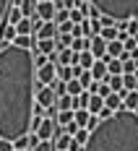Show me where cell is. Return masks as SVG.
Returning <instances> with one entry per match:
<instances>
[{
    "mask_svg": "<svg viewBox=\"0 0 138 151\" xmlns=\"http://www.w3.org/2000/svg\"><path fill=\"white\" fill-rule=\"evenodd\" d=\"M34 52L16 45L0 47V138L31 133L34 107Z\"/></svg>",
    "mask_w": 138,
    "mask_h": 151,
    "instance_id": "1",
    "label": "cell"
},
{
    "mask_svg": "<svg viewBox=\"0 0 138 151\" xmlns=\"http://www.w3.org/2000/svg\"><path fill=\"white\" fill-rule=\"evenodd\" d=\"M83 151H138V115L120 109L102 120L89 133Z\"/></svg>",
    "mask_w": 138,
    "mask_h": 151,
    "instance_id": "2",
    "label": "cell"
},
{
    "mask_svg": "<svg viewBox=\"0 0 138 151\" xmlns=\"http://www.w3.org/2000/svg\"><path fill=\"white\" fill-rule=\"evenodd\" d=\"M94 8L107 18L115 21H128L138 16V0H89Z\"/></svg>",
    "mask_w": 138,
    "mask_h": 151,
    "instance_id": "3",
    "label": "cell"
},
{
    "mask_svg": "<svg viewBox=\"0 0 138 151\" xmlns=\"http://www.w3.org/2000/svg\"><path fill=\"white\" fill-rule=\"evenodd\" d=\"M58 78V63H50L47 60L45 65H39L34 70V89H42V86H52V81Z\"/></svg>",
    "mask_w": 138,
    "mask_h": 151,
    "instance_id": "4",
    "label": "cell"
},
{
    "mask_svg": "<svg viewBox=\"0 0 138 151\" xmlns=\"http://www.w3.org/2000/svg\"><path fill=\"white\" fill-rule=\"evenodd\" d=\"M55 128H58L55 117H42L39 125L34 128V136L39 138V141H52V138H55Z\"/></svg>",
    "mask_w": 138,
    "mask_h": 151,
    "instance_id": "5",
    "label": "cell"
},
{
    "mask_svg": "<svg viewBox=\"0 0 138 151\" xmlns=\"http://www.w3.org/2000/svg\"><path fill=\"white\" fill-rule=\"evenodd\" d=\"M34 102L37 104H42L47 109V107H55V102H58V94L52 91V86H42V89L34 91Z\"/></svg>",
    "mask_w": 138,
    "mask_h": 151,
    "instance_id": "6",
    "label": "cell"
},
{
    "mask_svg": "<svg viewBox=\"0 0 138 151\" xmlns=\"http://www.w3.org/2000/svg\"><path fill=\"white\" fill-rule=\"evenodd\" d=\"M34 39H55L58 37V24L55 21H42V26L31 34Z\"/></svg>",
    "mask_w": 138,
    "mask_h": 151,
    "instance_id": "7",
    "label": "cell"
},
{
    "mask_svg": "<svg viewBox=\"0 0 138 151\" xmlns=\"http://www.w3.org/2000/svg\"><path fill=\"white\" fill-rule=\"evenodd\" d=\"M89 52H91L94 58H104V55H107V42H104L99 34L89 37Z\"/></svg>",
    "mask_w": 138,
    "mask_h": 151,
    "instance_id": "8",
    "label": "cell"
},
{
    "mask_svg": "<svg viewBox=\"0 0 138 151\" xmlns=\"http://www.w3.org/2000/svg\"><path fill=\"white\" fill-rule=\"evenodd\" d=\"M55 11H58V8H55L52 0H42V3H37V13L34 16H39L42 21H52V18H55Z\"/></svg>",
    "mask_w": 138,
    "mask_h": 151,
    "instance_id": "9",
    "label": "cell"
},
{
    "mask_svg": "<svg viewBox=\"0 0 138 151\" xmlns=\"http://www.w3.org/2000/svg\"><path fill=\"white\" fill-rule=\"evenodd\" d=\"M89 70H91L94 81H104V78H107V55H104V58H96Z\"/></svg>",
    "mask_w": 138,
    "mask_h": 151,
    "instance_id": "10",
    "label": "cell"
},
{
    "mask_svg": "<svg viewBox=\"0 0 138 151\" xmlns=\"http://www.w3.org/2000/svg\"><path fill=\"white\" fill-rule=\"evenodd\" d=\"M120 96H123V109L128 112H136L138 109V91H120Z\"/></svg>",
    "mask_w": 138,
    "mask_h": 151,
    "instance_id": "11",
    "label": "cell"
},
{
    "mask_svg": "<svg viewBox=\"0 0 138 151\" xmlns=\"http://www.w3.org/2000/svg\"><path fill=\"white\" fill-rule=\"evenodd\" d=\"M104 107H107L109 112H120L123 109V96L117 91H109L107 96H104Z\"/></svg>",
    "mask_w": 138,
    "mask_h": 151,
    "instance_id": "12",
    "label": "cell"
},
{
    "mask_svg": "<svg viewBox=\"0 0 138 151\" xmlns=\"http://www.w3.org/2000/svg\"><path fill=\"white\" fill-rule=\"evenodd\" d=\"M31 52H42V55H52V52H58L55 50V39H37V45Z\"/></svg>",
    "mask_w": 138,
    "mask_h": 151,
    "instance_id": "13",
    "label": "cell"
},
{
    "mask_svg": "<svg viewBox=\"0 0 138 151\" xmlns=\"http://www.w3.org/2000/svg\"><path fill=\"white\" fill-rule=\"evenodd\" d=\"M102 107H104V99H102L99 94H89V102H86V112H89V115H96Z\"/></svg>",
    "mask_w": 138,
    "mask_h": 151,
    "instance_id": "14",
    "label": "cell"
},
{
    "mask_svg": "<svg viewBox=\"0 0 138 151\" xmlns=\"http://www.w3.org/2000/svg\"><path fill=\"white\" fill-rule=\"evenodd\" d=\"M94 60H96V58H94L91 52H89V50H83V52H76V63H73V65H81V68H86V70H89V68L94 65Z\"/></svg>",
    "mask_w": 138,
    "mask_h": 151,
    "instance_id": "15",
    "label": "cell"
},
{
    "mask_svg": "<svg viewBox=\"0 0 138 151\" xmlns=\"http://www.w3.org/2000/svg\"><path fill=\"white\" fill-rule=\"evenodd\" d=\"M58 63H60V65H73V63H76V52H73L70 47L58 50Z\"/></svg>",
    "mask_w": 138,
    "mask_h": 151,
    "instance_id": "16",
    "label": "cell"
},
{
    "mask_svg": "<svg viewBox=\"0 0 138 151\" xmlns=\"http://www.w3.org/2000/svg\"><path fill=\"white\" fill-rule=\"evenodd\" d=\"M13 45H16V47H24V50H34L37 39H34L31 34H18V37L13 39Z\"/></svg>",
    "mask_w": 138,
    "mask_h": 151,
    "instance_id": "17",
    "label": "cell"
},
{
    "mask_svg": "<svg viewBox=\"0 0 138 151\" xmlns=\"http://www.w3.org/2000/svg\"><path fill=\"white\" fill-rule=\"evenodd\" d=\"M125 52V47L120 39H112V42H107V58H120Z\"/></svg>",
    "mask_w": 138,
    "mask_h": 151,
    "instance_id": "18",
    "label": "cell"
},
{
    "mask_svg": "<svg viewBox=\"0 0 138 151\" xmlns=\"http://www.w3.org/2000/svg\"><path fill=\"white\" fill-rule=\"evenodd\" d=\"M123 89L138 91V73H123Z\"/></svg>",
    "mask_w": 138,
    "mask_h": 151,
    "instance_id": "19",
    "label": "cell"
},
{
    "mask_svg": "<svg viewBox=\"0 0 138 151\" xmlns=\"http://www.w3.org/2000/svg\"><path fill=\"white\" fill-rule=\"evenodd\" d=\"M107 76H123V63H120V58H107Z\"/></svg>",
    "mask_w": 138,
    "mask_h": 151,
    "instance_id": "20",
    "label": "cell"
},
{
    "mask_svg": "<svg viewBox=\"0 0 138 151\" xmlns=\"http://www.w3.org/2000/svg\"><path fill=\"white\" fill-rule=\"evenodd\" d=\"M55 107H58V109H76V96H68V94H63V96H58Z\"/></svg>",
    "mask_w": 138,
    "mask_h": 151,
    "instance_id": "21",
    "label": "cell"
},
{
    "mask_svg": "<svg viewBox=\"0 0 138 151\" xmlns=\"http://www.w3.org/2000/svg\"><path fill=\"white\" fill-rule=\"evenodd\" d=\"M55 122H58V128L68 125V122H73V109H58V115H55Z\"/></svg>",
    "mask_w": 138,
    "mask_h": 151,
    "instance_id": "22",
    "label": "cell"
},
{
    "mask_svg": "<svg viewBox=\"0 0 138 151\" xmlns=\"http://www.w3.org/2000/svg\"><path fill=\"white\" fill-rule=\"evenodd\" d=\"M21 18H24L21 8H18V5H11V8H8V13H5V24H13V26H16Z\"/></svg>",
    "mask_w": 138,
    "mask_h": 151,
    "instance_id": "23",
    "label": "cell"
},
{
    "mask_svg": "<svg viewBox=\"0 0 138 151\" xmlns=\"http://www.w3.org/2000/svg\"><path fill=\"white\" fill-rule=\"evenodd\" d=\"M16 34H34V24H31V18H21L18 24H16Z\"/></svg>",
    "mask_w": 138,
    "mask_h": 151,
    "instance_id": "24",
    "label": "cell"
},
{
    "mask_svg": "<svg viewBox=\"0 0 138 151\" xmlns=\"http://www.w3.org/2000/svg\"><path fill=\"white\" fill-rule=\"evenodd\" d=\"M81 91H86V89H83V86L78 83L76 78H70V81H65V94H68V96H78Z\"/></svg>",
    "mask_w": 138,
    "mask_h": 151,
    "instance_id": "25",
    "label": "cell"
},
{
    "mask_svg": "<svg viewBox=\"0 0 138 151\" xmlns=\"http://www.w3.org/2000/svg\"><path fill=\"white\" fill-rule=\"evenodd\" d=\"M18 8H21V13L26 16V18H31V16L37 13V0H21Z\"/></svg>",
    "mask_w": 138,
    "mask_h": 151,
    "instance_id": "26",
    "label": "cell"
},
{
    "mask_svg": "<svg viewBox=\"0 0 138 151\" xmlns=\"http://www.w3.org/2000/svg\"><path fill=\"white\" fill-rule=\"evenodd\" d=\"M104 81H107V86H109V91H117V94H120V91H123V76H107V78H104Z\"/></svg>",
    "mask_w": 138,
    "mask_h": 151,
    "instance_id": "27",
    "label": "cell"
},
{
    "mask_svg": "<svg viewBox=\"0 0 138 151\" xmlns=\"http://www.w3.org/2000/svg\"><path fill=\"white\" fill-rule=\"evenodd\" d=\"M70 50H73V52H83V50H89V39H86V37H73Z\"/></svg>",
    "mask_w": 138,
    "mask_h": 151,
    "instance_id": "28",
    "label": "cell"
},
{
    "mask_svg": "<svg viewBox=\"0 0 138 151\" xmlns=\"http://www.w3.org/2000/svg\"><path fill=\"white\" fill-rule=\"evenodd\" d=\"M86 120H89V112H86V109H73V122H76L78 128H83Z\"/></svg>",
    "mask_w": 138,
    "mask_h": 151,
    "instance_id": "29",
    "label": "cell"
},
{
    "mask_svg": "<svg viewBox=\"0 0 138 151\" xmlns=\"http://www.w3.org/2000/svg\"><path fill=\"white\" fill-rule=\"evenodd\" d=\"M99 37H102L104 42H112V39H117V29H115V26H102Z\"/></svg>",
    "mask_w": 138,
    "mask_h": 151,
    "instance_id": "30",
    "label": "cell"
},
{
    "mask_svg": "<svg viewBox=\"0 0 138 151\" xmlns=\"http://www.w3.org/2000/svg\"><path fill=\"white\" fill-rule=\"evenodd\" d=\"M73 141H76L78 146H86V141H89V130H86V128H78L76 133H73Z\"/></svg>",
    "mask_w": 138,
    "mask_h": 151,
    "instance_id": "31",
    "label": "cell"
},
{
    "mask_svg": "<svg viewBox=\"0 0 138 151\" xmlns=\"http://www.w3.org/2000/svg\"><path fill=\"white\" fill-rule=\"evenodd\" d=\"M125 34H128V37H138V16H136V18H128V24H125Z\"/></svg>",
    "mask_w": 138,
    "mask_h": 151,
    "instance_id": "32",
    "label": "cell"
},
{
    "mask_svg": "<svg viewBox=\"0 0 138 151\" xmlns=\"http://www.w3.org/2000/svg\"><path fill=\"white\" fill-rule=\"evenodd\" d=\"M76 81L81 83V86H83V89H86V86H89V83L94 81V78H91V70H86V68H83V70H81V73L76 76Z\"/></svg>",
    "mask_w": 138,
    "mask_h": 151,
    "instance_id": "33",
    "label": "cell"
},
{
    "mask_svg": "<svg viewBox=\"0 0 138 151\" xmlns=\"http://www.w3.org/2000/svg\"><path fill=\"white\" fill-rule=\"evenodd\" d=\"M58 78H60V81H70V78H73V68H70V65H60V68H58Z\"/></svg>",
    "mask_w": 138,
    "mask_h": 151,
    "instance_id": "34",
    "label": "cell"
},
{
    "mask_svg": "<svg viewBox=\"0 0 138 151\" xmlns=\"http://www.w3.org/2000/svg\"><path fill=\"white\" fill-rule=\"evenodd\" d=\"M86 21H89V29H91V37L102 31V16H99V18H86Z\"/></svg>",
    "mask_w": 138,
    "mask_h": 151,
    "instance_id": "35",
    "label": "cell"
},
{
    "mask_svg": "<svg viewBox=\"0 0 138 151\" xmlns=\"http://www.w3.org/2000/svg\"><path fill=\"white\" fill-rule=\"evenodd\" d=\"M68 18H70V21H73V24H81V21H83V18H86V16L81 13V11H78V8H73V11H68Z\"/></svg>",
    "mask_w": 138,
    "mask_h": 151,
    "instance_id": "36",
    "label": "cell"
},
{
    "mask_svg": "<svg viewBox=\"0 0 138 151\" xmlns=\"http://www.w3.org/2000/svg\"><path fill=\"white\" fill-rule=\"evenodd\" d=\"M31 151H55V146H52V141H39Z\"/></svg>",
    "mask_w": 138,
    "mask_h": 151,
    "instance_id": "37",
    "label": "cell"
},
{
    "mask_svg": "<svg viewBox=\"0 0 138 151\" xmlns=\"http://www.w3.org/2000/svg\"><path fill=\"white\" fill-rule=\"evenodd\" d=\"M11 8V0H0V24H5V13Z\"/></svg>",
    "mask_w": 138,
    "mask_h": 151,
    "instance_id": "38",
    "label": "cell"
},
{
    "mask_svg": "<svg viewBox=\"0 0 138 151\" xmlns=\"http://www.w3.org/2000/svg\"><path fill=\"white\" fill-rule=\"evenodd\" d=\"M99 122H102V120H99L96 115H89V120H86V125H83V128H86V130L91 133V130H94V128H96V125H99Z\"/></svg>",
    "mask_w": 138,
    "mask_h": 151,
    "instance_id": "39",
    "label": "cell"
},
{
    "mask_svg": "<svg viewBox=\"0 0 138 151\" xmlns=\"http://www.w3.org/2000/svg\"><path fill=\"white\" fill-rule=\"evenodd\" d=\"M0 151H13V141H5V138H0Z\"/></svg>",
    "mask_w": 138,
    "mask_h": 151,
    "instance_id": "40",
    "label": "cell"
},
{
    "mask_svg": "<svg viewBox=\"0 0 138 151\" xmlns=\"http://www.w3.org/2000/svg\"><path fill=\"white\" fill-rule=\"evenodd\" d=\"M68 151H83V146H78L76 141H73V138H70V143H68Z\"/></svg>",
    "mask_w": 138,
    "mask_h": 151,
    "instance_id": "41",
    "label": "cell"
},
{
    "mask_svg": "<svg viewBox=\"0 0 138 151\" xmlns=\"http://www.w3.org/2000/svg\"><path fill=\"white\" fill-rule=\"evenodd\" d=\"M13 151H26V149H13Z\"/></svg>",
    "mask_w": 138,
    "mask_h": 151,
    "instance_id": "42",
    "label": "cell"
},
{
    "mask_svg": "<svg viewBox=\"0 0 138 151\" xmlns=\"http://www.w3.org/2000/svg\"><path fill=\"white\" fill-rule=\"evenodd\" d=\"M37 3H42V0H37Z\"/></svg>",
    "mask_w": 138,
    "mask_h": 151,
    "instance_id": "43",
    "label": "cell"
},
{
    "mask_svg": "<svg viewBox=\"0 0 138 151\" xmlns=\"http://www.w3.org/2000/svg\"><path fill=\"white\" fill-rule=\"evenodd\" d=\"M136 115H138V109H136Z\"/></svg>",
    "mask_w": 138,
    "mask_h": 151,
    "instance_id": "44",
    "label": "cell"
}]
</instances>
